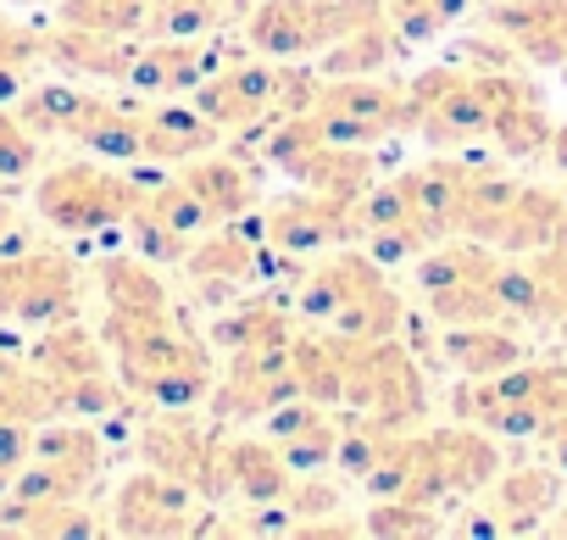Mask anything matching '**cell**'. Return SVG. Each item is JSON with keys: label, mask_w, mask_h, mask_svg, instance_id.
Returning a JSON list of instances; mask_svg holds the SVG:
<instances>
[{"label": "cell", "mask_w": 567, "mask_h": 540, "mask_svg": "<svg viewBox=\"0 0 567 540\" xmlns=\"http://www.w3.org/2000/svg\"><path fill=\"white\" fill-rule=\"evenodd\" d=\"M301 313L340 340H390L401 324V302L379 256H334L329 267H318L301 291Z\"/></svg>", "instance_id": "6da1fadb"}, {"label": "cell", "mask_w": 567, "mask_h": 540, "mask_svg": "<svg viewBox=\"0 0 567 540\" xmlns=\"http://www.w3.org/2000/svg\"><path fill=\"white\" fill-rule=\"evenodd\" d=\"M384 7L379 0H261L245 23L250 51L290 62V57H329L340 40L357 29L379 23Z\"/></svg>", "instance_id": "7a4b0ae2"}, {"label": "cell", "mask_w": 567, "mask_h": 540, "mask_svg": "<svg viewBox=\"0 0 567 540\" xmlns=\"http://www.w3.org/2000/svg\"><path fill=\"white\" fill-rule=\"evenodd\" d=\"M134 195H140V179L106 162H62L34 184V212L62 234H106L128 223Z\"/></svg>", "instance_id": "3957f363"}, {"label": "cell", "mask_w": 567, "mask_h": 540, "mask_svg": "<svg viewBox=\"0 0 567 540\" xmlns=\"http://www.w3.org/2000/svg\"><path fill=\"white\" fill-rule=\"evenodd\" d=\"M29 368L45 379V390L56 396V412L62 418H101L112 407H123V390L101 357V340H90L84 329L68 324H51V335L34 346Z\"/></svg>", "instance_id": "277c9868"}, {"label": "cell", "mask_w": 567, "mask_h": 540, "mask_svg": "<svg viewBox=\"0 0 567 540\" xmlns=\"http://www.w3.org/2000/svg\"><path fill=\"white\" fill-rule=\"evenodd\" d=\"M406 129H417L434 151H462L473 140H489V106H484L478 73L429 68L406 90Z\"/></svg>", "instance_id": "5b68a950"}, {"label": "cell", "mask_w": 567, "mask_h": 540, "mask_svg": "<svg viewBox=\"0 0 567 540\" xmlns=\"http://www.w3.org/2000/svg\"><path fill=\"white\" fill-rule=\"evenodd\" d=\"M79 313V274L56 251H12L0 256V318L23 329H51Z\"/></svg>", "instance_id": "8992f818"}, {"label": "cell", "mask_w": 567, "mask_h": 540, "mask_svg": "<svg viewBox=\"0 0 567 540\" xmlns=\"http://www.w3.org/2000/svg\"><path fill=\"white\" fill-rule=\"evenodd\" d=\"M312 101V84L307 79H296V73H284V68H272V62H245V68H223V73H212L206 84H200V118L212 123V129H245V123H256V118H267V112H301Z\"/></svg>", "instance_id": "52a82bcc"}, {"label": "cell", "mask_w": 567, "mask_h": 540, "mask_svg": "<svg viewBox=\"0 0 567 540\" xmlns=\"http://www.w3.org/2000/svg\"><path fill=\"white\" fill-rule=\"evenodd\" d=\"M51 418H62V412H56V396L45 390V379L34 368L0 374V496H7L12 479L23 473V462L34 451V435Z\"/></svg>", "instance_id": "ba28073f"}, {"label": "cell", "mask_w": 567, "mask_h": 540, "mask_svg": "<svg viewBox=\"0 0 567 540\" xmlns=\"http://www.w3.org/2000/svg\"><path fill=\"white\" fill-rule=\"evenodd\" d=\"M117 518V529L123 534H184L195 518V496H189V485L184 479H173V473H162V468H140L134 479H123V490H117V507H112Z\"/></svg>", "instance_id": "9c48e42d"}, {"label": "cell", "mask_w": 567, "mask_h": 540, "mask_svg": "<svg viewBox=\"0 0 567 540\" xmlns=\"http://www.w3.org/2000/svg\"><path fill=\"white\" fill-rule=\"evenodd\" d=\"M484 106H489V145H501L506 156H539L550 151V118L545 106L523 90V79L512 73H478Z\"/></svg>", "instance_id": "30bf717a"}, {"label": "cell", "mask_w": 567, "mask_h": 540, "mask_svg": "<svg viewBox=\"0 0 567 540\" xmlns=\"http://www.w3.org/2000/svg\"><path fill=\"white\" fill-rule=\"evenodd\" d=\"M212 73H217L212 34H189V40H162L151 51H134L128 84L145 95H178V90H200Z\"/></svg>", "instance_id": "8fae6325"}, {"label": "cell", "mask_w": 567, "mask_h": 540, "mask_svg": "<svg viewBox=\"0 0 567 540\" xmlns=\"http://www.w3.org/2000/svg\"><path fill=\"white\" fill-rule=\"evenodd\" d=\"M267 240L278 251H323L334 240L351 234V206L346 201H329V195H290V201H278L267 217H261Z\"/></svg>", "instance_id": "7c38bea8"}, {"label": "cell", "mask_w": 567, "mask_h": 540, "mask_svg": "<svg viewBox=\"0 0 567 540\" xmlns=\"http://www.w3.org/2000/svg\"><path fill=\"white\" fill-rule=\"evenodd\" d=\"M290 462L272 440H217V490H239L245 501L267 507L290 496Z\"/></svg>", "instance_id": "4fadbf2b"}, {"label": "cell", "mask_w": 567, "mask_h": 540, "mask_svg": "<svg viewBox=\"0 0 567 540\" xmlns=\"http://www.w3.org/2000/svg\"><path fill=\"white\" fill-rule=\"evenodd\" d=\"M489 23L539 68L567 62V0H506L489 12Z\"/></svg>", "instance_id": "5bb4252c"}, {"label": "cell", "mask_w": 567, "mask_h": 540, "mask_svg": "<svg viewBox=\"0 0 567 540\" xmlns=\"http://www.w3.org/2000/svg\"><path fill=\"white\" fill-rule=\"evenodd\" d=\"M140 451H145V468H162V473H173V479H184V485H206V490H217V435H206V429H189V424H151L145 429V440H140Z\"/></svg>", "instance_id": "9a60e30c"}, {"label": "cell", "mask_w": 567, "mask_h": 540, "mask_svg": "<svg viewBox=\"0 0 567 540\" xmlns=\"http://www.w3.org/2000/svg\"><path fill=\"white\" fill-rule=\"evenodd\" d=\"M45 62H56V68H68V73H84V79H128L134 51L123 45V34L56 23V29L45 34Z\"/></svg>", "instance_id": "2e32d148"}, {"label": "cell", "mask_w": 567, "mask_h": 540, "mask_svg": "<svg viewBox=\"0 0 567 540\" xmlns=\"http://www.w3.org/2000/svg\"><path fill=\"white\" fill-rule=\"evenodd\" d=\"M178 179L200 195V206H206L212 223L245 217V212L256 206V184H250V173H245L239 162H228V156H189Z\"/></svg>", "instance_id": "e0dca14e"}, {"label": "cell", "mask_w": 567, "mask_h": 540, "mask_svg": "<svg viewBox=\"0 0 567 540\" xmlns=\"http://www.w3.org/2000/svg\"><path fill=\"white\" fill-rule=\"evenodd\" d=\"M445 357H451L467 379H495V374H506V368L523 363V340H517L506 324H451Z\"/></svg>", "instance_id": "ac0fdd59"}, {"label": "cell", "mask_w": 567, "mask_h": 540, "mask_svg": "<svg viewBox=\"0 0 567 540\" xmlns=\"http://www.w3.org/2000/svg\"><path fill=\"white\" fill-rule=\"evenodd\" d=\"M217 129L200 118V106H151L145 112V156L151 162H189L206 156Z\"/></svg>", "instance_id": "d6986e66"}, {"label": "cell", "mask_w": 567, "mask_h": 540, "mask_svg": "<svg viewBox=\"0 0 567 540\" xmlns=\"http://www.w3.org/2000/svg\"><path fill=\"white\" fill-rule=\"evenodd\" d=\"M379 7H384V23L401 40H429V34L462 23L473 12V0H379Z\"/></svg>", "instance_id": "ffe728a7"}, {"label": "cell", "mask_w": 567, "mask_h": 540, "mask_svg": "<svg viewBox=\"0 0 567 540\" xmlns=\"http://www.w3.org/2000/svg\"><path fill=\"white\" fill-rule=\"evenodd\" d=\"M151 18V0H62L56 23L73 29H101V34H134Z\"/></svg>", "instance_id": "44dd1931"}, {"label": "cell", "mask_w": 567, "mask_h": 540, "mask_svg": "<svg viewBox=\"0 0 567 540\" xmlns=\"http://www.w3.org/2000/svg\"><path fill=\"white\" fill-rule=\"evenodd\" d=\"M34 62H45V34L29 29V23H12L7 12H0V95L18 90Z\"/></svg>", "instance_id": "7402d4cb"}, {"label": "cell", "mask_w": 567, "mask_h": 540, "mask_svg": "<svg viewBox=\"0 0 567 540\" xmlns=\"http://www.w3.org/2000/svg\"><path fill=\"white\" fill-rule=\"evenodd\" d=\"M40 167V134L12 112H0V184H12V179H29Z\"/></svg>", "instance_id": "603a6c76"}, {"label": "cell", "mask_w": 567, "mask_h": 540, "mask_svg": "<svg viewBox=\"0 0 567 540\" xmlns=\"http://www.w3.org/2000/svg\"><path fill=\"white\" fill-rule=\"evenodd\" d=\"M29 240L18 234V206H12V195H0V256H12V251H23Z\"/></svg>", "instance_id": "cb8c5ba5"}, {"label": "cell", "mask_w": 567, "mask_h": 540, "mask_svg": "<svg viewBox=\"0 0 567 540\" xmlns=\"http://www.w3.org/2000/svg\"><path fill=\"white\" fill-rule=\"evenodd\" d=\"M550 151H556V167L567 173V129H556V134H550Z\"/></svg>", "instance_id": "d4e9b609"}, {"label": "cell", "mask_w": 567, "mask_h": 540, "mask_svg": "<svg viewBox=\"0 0 567 540\" xmlns=\"http://www.w3.org/2000/svg\"><path fill=\"white\" fill-rule=\"evenodd\" d=\"M18 7H34V0H18Z\"/></svg>", "instance_id": "484cf974"}]
</instances>
